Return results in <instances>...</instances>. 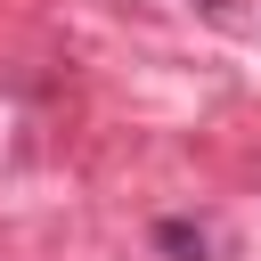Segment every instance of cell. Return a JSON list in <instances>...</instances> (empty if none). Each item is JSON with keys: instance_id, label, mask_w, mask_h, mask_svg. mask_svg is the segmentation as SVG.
<instances>
[{"instance_id": "1", "label": "cell", "mask_w": 261, "mask_h": 261, "mask_svg": "<svg viewBox=\"0 0 261 261\" xmlns=\"http://www.w3.org/2000/svg\"><path fill=\"white\" fill-rule=\"evenodd\" d=\"M155 245H163L171 261H228V237H220L212 220H188V212L155 220Z\"/></svg>"}, {"instance_id": "2", "label": "cell", "mask_w": 261, "mask_h": 261, "mask_svg": "<svg viewBox=\"0 0 261 261\" xmlns=\"http://www.w3.org/2000/svg\"><path fill=\"white\" fill-rule=\"evenodd\" d=\"M196 8H212V16H228V0H196Z\"/></svg>"}]
</instances>
